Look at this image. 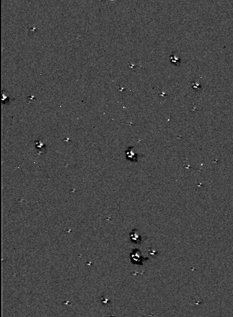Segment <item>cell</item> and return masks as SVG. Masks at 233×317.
<instances>
[{"label": "cell", "mask_w": 233, "mask_h": 317, "mask_svg": "<svg viewBox=\"0 0 233 317\" xmlns=\"http://www.w3.org/2000/svg\"><path fill=\"white\" fill-rule=\"evenodd\" d=\"M139 250H136V251H134L132 254V261L134 262V263H136V264H142L141 262H143V261L146 259H144L143 257H141V256L140 255V253L138 251Z\"/></svg>", "instance_id": "obj_1"}]
</instances>
